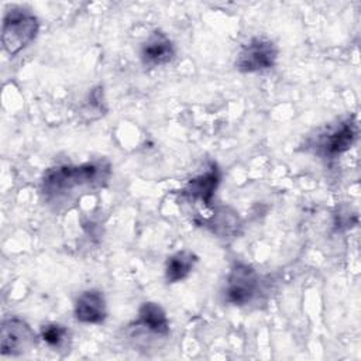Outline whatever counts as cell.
I'll return each instance as SVG.
<instances>
[{
	"label": "cell",
	"instance_id": "7",
	"mask_svg": "<svg viewBox=\"0 0 361 361\" xmlns=\"http://www.w3.org/2000/svg\"><path fill=\"white\" fill-rule=\"evenodd\" d=\"M175 56V45L172 39L162 31H154L141 44L140 58L144 66L158 68L169 63Z\"/></svg>",
	"mask_w": 361,
	"mask_h": 361
},
{
	"label": "cell",
	"instance_id": "9",
	"mask_svg": "<svg viewBox=\"0 0 361 361\" xmlns=\"http://www.w3.org/2000/svg\"><path fill=\"white\" fill-rule=\"evenodd\" d=\"M219 183L220 171L216 164H212L207 171L192 178L186 183V186L182 189V195L190 200L200 202L204 206H210Z\"/></svg>",
	"mask_w": 361,
	"mask_h": 361
},
{
	"label": "cell",
	"instance_id": "1",
	"mask_svg": "<svg viewBox=\"0 0 361 361\" xmlns=\"http://www.w3.org/2000/svg\"><path fill=\"white\" fill-rule=\"evenodd\" d=\"M111 175L106 159H93L80 165H56L45 171L41 179V193L49 203L66 202L79 192L104 186Z\"/></svg>",
	"mask_w": 361,
	"mask_h": 361
},
{
	"label": "cell",
	"instance_id": "10",
	"mask_svg": "<svg viewBox=\"0 0 361 361\" xmlns=\"http://www.w3.org/2000/svg\"><path fill=\"white\" fill-rule=\"evenodd\" d=\"M134 324L137 329L161 338L169 336L168 316L165 310L155 302H144L140 306Z\"/></svg>",
	"mask_w": 361,
	"mask_h": 361
},
{
	"label": "cell",
	"instance_id": "12",
	"mask_svg": "<svg viewBox=\"0 0 361 361\" xmlns=\"http://www.w3.org/2000/svg\"><path fill=\"white\" fill-rule=\"evenodd\" d=\"M207 227L212 228V231L220 237H231L237 234L241 221L238 217V213L228 207H220L213 213V216L206 221Z\"/></svg>",
	"mask_w": 361,
	"mask_h": 361
},
{
	"label": "cell",
	"instance_id": "6",
	"mask_svg": "<svg viewBox=\"0 0 361 361\" xmlns=\"http://www.w3.org/2000/svg\"><path fill=\"white\" fill-rule=\"evenodd\" d=\"M37 341V336L31 326L21 317L11 316L3 320L0 331L1 355H21L28 353Z\"/></svg>",
	"mask_w": 361,
	"mask_h": 361
},
{
	"label": "cell",
	"instance_id": "4",
	"mask_svg": "<svg viewBox=\"0 0 361 361\" xmlns=\"http://www.w3.org/2000/svg\"><path fill=\"white\" fill-rule=\"evenodd\" d=\"M259 288V275L254 267L237 262L231 267L224 286V299L234 306L248 305Z\"/></svg>",
	"mask_w": 361,
	"mask_h": 361
},
{
	"label": "cell",
	"instance_id": "13",
	"mask_svg": "<svg viewBox=\"0 0 361 361\" xmlns=\"http://www.w3.org/2000/svg\"><path fill=\"white\" fill-rule=\"evenodd\" d=\"M39 338L51 348H61L69 338L68 329L59 323H47L39 330Z\"/></svg>",
	"mask_w": 361,
	"mask_h": 361
},
{
	"label": "cell",
	"instance_id": "5",
	"mask_svg": "<svg viewBox=\"0 0 361 361\" xmlns=\"http://www.w3.org/2000/svg\"><path fill=\"white\" fill-rule=\"evenodd\" d=\"M278 59L276 45L267 38L254 37L241 47L235 58V68L243 73H254L271 69Z\"/></svg>",
	"mask_w": 361,
	"mask_h": 361
},
{
	"label": "cell",
	"instance_id": "3",
	"mask_svg": "<svg viewBox=\"0 0 361 361\" xmlns=\"http://www.w3.org/2000/svg\"><path fill=\"white\" fill-rule=\"evenodd\" d=\"M357 135L358 126L355 118L345 117L309 138L307 147L322 158L336 159L354 145Z\"/></svg>",
	"mask_w": 361,
	"mask_h": 361
},
{
	"label": "cell",
	"instance_id": "8",
	"mask_svg": "<svg viewBox=\"0 0 361 361\" xmlns=\"http://www.w3.org/2000/svg\"><path fill=\"white\" fill-rule=\"evenodd\" d=\"M75 319L85 324H100L107 317V303L104 295L97 289L83 290L73 306Z\"/></svg>",
	"mask_w": 361,
	"mask_h": 361
},
{
	"label": "cell",
	"instance_id": "11",
	"mask_svg": "<svg viewBox=\"0 0 361 361\" xmlns=\"http://www.w3.org/2000/svg\"><path fill=\"white\" fill-rule=\"evenodd\" d=\"M197 255L189 250H180L172 254L165 264V281L168 283H178L189 276L197 264Z\"/></svg>",
	"mask_w": 361,
	"mask_h": 361
},
{
	"label": "cell",
	"instance_id": "2",
	"mask_svg": "<svg viewBox=\"0 0 361 361\" xmlns=\"http://www.w3.org/2000/svg\"><path fill=\"white\" fill-rule=\"evenodd\" d=\"M39 30V21L31 10L14 6L6 11L1 28V44L4 51L14 56L27 48Z\"/></svg>",
	"mask_w": 361,
	"mask_h": 361
}]
</instances>
